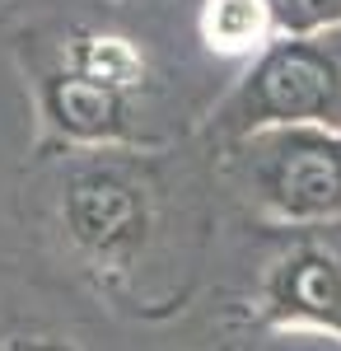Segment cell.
Instances as JSON below:
<instances>
[{
  "instance_id": "obj_8",
  "label": "cell",
  "mask_w": 341,
  "mask_h": 351,
  "mask_svg": "<svg viewBox=\"0 0 341 351\" xmlns=\"http://www.w3.org/2000/svg\"><path fill=\"white\" fill-rule=\"evenodd\" d=\"M266 5H271V14H276L281 38L318 33V28L341 24V0H266Z\"/></svg>"
},
{
  "instance_id": "obj_9",
  "label": "cell",
  "mask_w": 341,
  "mask_h": 351,
  "mask_svg": "<svg viewBox=\"0 0 341 351\" xmlns=\"http://www.w3.org/2000/svg\"><path fill=\"white\" fill-rule=\"evenodd\" d=\"M0 351H84V347L61 337V332H10V337H0Z\"/></svg>"
},
{
  "instance_id": "obj_6",
  "label": "cell",
  "mask_w": 341,
  "mask_h": 351,
  "mask_svg": "<svg viewBox=\"0 0 341 351\" xmlns=\"http://www.w3.org/2000/svg\"><path fill=\"white\" fill-rule=\"evenodd\" d=\"M197 33L215 56L229 61H257L281 38L266 0H206L197 14Z\"/></svg>"
},
{
  "instance_id": "obj_3",
  "label": "cell",
  "mask_w": 341,
  "mask_h": 351,
  "mask_svg": "<svg viewBox=\"0 0 341 351\" xmlns=\"http://www.w3.org/2000/svg\"><path fill=\"white\" fill-rule=\"evenodd\" d=\"M234 173L257 211L290 230L341 225V132L271 127L234 141Z\"/></svg>"
},
{
  "instance_id": "obj_2",
  "label": "cell",
  "mask_w": 341,
  "mask_h": 351,
  "mask_svg": "<svg viewBox=\"0 0 341 351\" xmlns=\"http://www.w3.org/2000/svg\"><path fill=\"white\" fill-rule=\"evenodd\" d=\"M271 127L341 132V24L276 38L215 112V132L229 141Z\"/></svg>"
},
{
  "instance_id": "obj_1",
  "label": "cell",
  "mask_w": 341,
  "mask_h": 351,
  "mask_svg": "<svg viewBox=\"0 0 341 351\" xmlns=\"http://www.w3.org/2000/svg\"><path fill=\"white\" fill-rule=\"evenodd\" d=\"M56 220L89 267L131 271L159 234V178L131 150H79L61 169Z\"/></svg>"
},
{
  "instance_id": "obj_5",
  "label": "cell",
  "mask_w": 341,
  "mask_h": 351,
  "mask_svg": "<svg viewBox=\"0 0 341 351\" xmlns=\"http://www.w3.org/2000/svg\"><path fill=\"white\" fill-rule=\"evenodd\" d=\"M42 104V127L71 145V150H127L140 127H136V94H122L112 84L79 75L71 66H56L38 84Z\"/></svg>"
},
{
  "instance_id": "obj_7",
  "label": "cell",
  "mask_w": 341,
  "mask_h": 351,
  "mask_svg": "<svg viewBox=\"0 0 341 351\" xmlns=\"http://www.w3.org/2000/svg\"><path fill=\"white\" fill-rule=\"evenodd\" d=\"M61 66L112 84L122 94H140L150 84V56L122 33H75L61 52Z\"/></svg>"
},
{
  "instance_id": "obj_4",
  "label": "cell",
  "mask_w": 341,
  "mask_h": 351,
  "mask_svg": "<svg viewBox=\"0 0 341 351\" xmlns=\"http://www.w3.org/2000/svg\"><path fill=\"white\" fill-rule=\"evenodd\" d=\"M257 319L271 328L323 332L341 342V225L294 234V243L262 276Z\"/></svg>"
}]
</instances>
